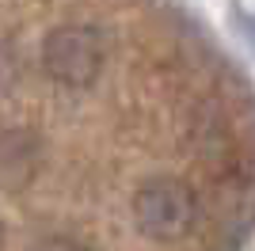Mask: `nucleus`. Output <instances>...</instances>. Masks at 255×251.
Instances as JSON below:
<instances>
[{
	"instance_id": "1",
	"label": "nucleus",
	"mask_w": 255,
	"mask_h": 251,
	"mask_svg": "<svg viewBox=\"0 0 255 251\" xmlns=\"http://www.w3.org/2000/svg\"><path fill=\"white\" fill-rule=\"evenodd\" d=\"M107 34L92 23L53 27L42 38V73L61 88H92L107 65Z\"/></svg>"
},
{
	"instance_id": "2",
	"label": "nucleus",
	"mask_w": 255,
	"mask_h": 251,
	"mask_svg": "<svg viewBox=\"0 0 255 251\" xmlns=\"http://www.w3.org/2000/svg\"><path fill=\"white\" fill-rule=\"evenodd\" d=\"M194 217H198V202H194L191 187L179 179H145L133 190V225L152 244L183 240L191 232Z\"/></svg>"
},
{
	"instance_id": "3",
	"label": "nucleus",
	"mask_w": 255,
	"mask_h": 251,
	"mask_svg": "<svg viewBox=\"0 0 255 251\" xmlns=\"http://www.w3.org/2000/svg\"><path fill=\"white\" fill-rule=\"evenodd\" d=\"M38 137L31 129H4L0 133V187H27L38 175Z\"/></svg>"
},
{
	"instance_id": "4",
	"label": "nucleus",
	"mask_w": 255,
	"mask_h": 251,
	"mask_svg": "<svg viewBox=\"0 0 255 251\" xmlns=\"http://www.w3.org/2000/svg\"><path fill=\"white\" fill-rule=\"evenodd\" d=\"M34 251H92V248H84V244H76V240H69V236H50V240H42Z\"/></svg>"
}]
</instances>
